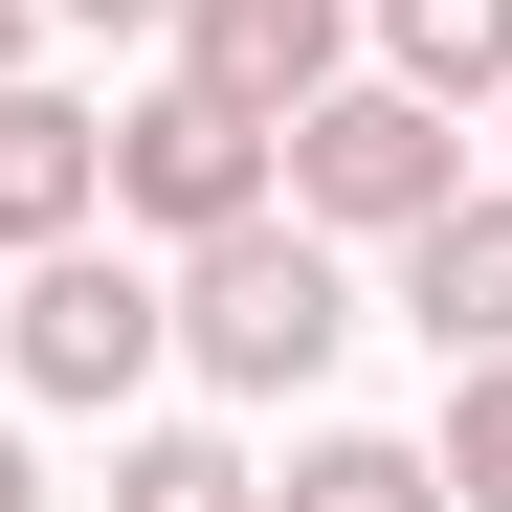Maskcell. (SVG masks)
<instances>
[{"label":"cell","instance_id":"5b68a950","mask_svg":"<svg viewBox=\"0 0 512 512\" xmlns=\"http://www.w3.org/2000/svg\"><path fill=\"white\" fill-rule=\"evenodd\" d=\"M156 45H179L223 112H268V134H290V112L334 90V67H357V0H179Z\"/></svg>","mask_w":512,"mask_h":512},{"label":"cell","instance_id":"7c38bea8","mask_svg":"<svg viewBox=\"0 0 512 512\" xmlns=\"http://www.w3.org/2000/svg\"><path fill=\"white\" fill-rule=\"evenodd\" d=\"M45 23H90V45H156V23H179V0H45Z\"/></svg>","mask_w":512,"mask_h":512},{"label":"cell","instance_id":"52a82bcc","mask_svg":"<svg viewBox=\"0 0 512 512\" xmlns=\"http://www.w3.org/2000/svg\"><path fill=\"white\" fill-rule=\"evenodd\" d=\"M67 223H112V112L0 67V245H67Z\"/></svg>","mask_w":512,"mask_h":512},{"label":"cell","instance_id":"9a60e30c","mask_svg":"<svg viewBox=\"0 0 512 512\" xmlns=\"http://www.w3.org/2000/svg\"><path fill=\"white\" fill-rule=\"evenodd\" d=\"M490 112H512V90H490Z\"/></svg>","mask_w":512,"mask_h":512},{"label":"cell","instance_id":"5bb4252c","mask_svg":"<svg viewBox=\"0 0 512 512\" xmlns=\"http://www.w3.org/2000/svg\"><path fill=\"white\" fill-rule=\"evenodd\" d=\"M23 45H45V0H0V67H23Z\"/></svg>","mask_w":512,"mask_h":512},{"label":"cell","instance_id":"8992f818","mask_svg":"<svg viewBox=\"0 0 512 512\" xmlns=\"http://www.w3.org/2000/svg\"><path fill=\"white\" fill-rule=\"evenodd\" d=\"M401 334L423 357H512V179H446L401 223Z\"/></svg>","mask_w":512,"mask_h":512},{"label":"cell","instance_id":"277c9868","mask_svg":"<svg viewBox=\"0 0 512 512\" xmlns=\"http://www.w3.org/2000/svg\"><path fill=\"white\" fill-rule=\"evenodd\" d=\"M245 201H268V112H223L201 67L112 112V223H156V245H201V223H245Z\"/></svg>","mask_w":512,"mask_h":512},{"label":"cell","instance_id":"8fae6325","mask_svg":"<svg viewBox=\"0 0 512 512\" xmlns=\"http://www.w3.org/2000/svg\"><path fill=\"white\" fill-rule=\"evenodd\" d=\"M446 512H512V357H446V423H423Z\"/></svg>","mask_w":512,"mask_h":512},{"label":"cell","instance_id":"9c48e42d","mask_svg":"<svg viewBox=\"0 0 512 512\" xmlns=\"http://www.w3.org/2000/svg\"><path fill=\"white\" fill-rule=\"evenodd\" d=\"M112 512H268V468H245L223 423H134V446H112Z\"/></svg>","mask_w":512,"mask_h":512},{"label":"cell","instance_id":"6da1fadb","mask_svg":"<svg viewBox=\"0 0 512 512\" xmlns=\"http://www.w3.org/2000/svg\"><path fill=\"white\" fill-rule=\"evenodd\" d=\"M156 312H179V357L223 401H312L334 357H357V268H334V223H290V201L201 223L179 268H156Z\"/></svg>","mask_w":512,"mask_h":512},{"label":"cell","instance_id":"30bf717a","mask_svg":"<svg viewBox=\"0 0 512 512\" xmlns=\"http://www.w3.org/2000/svg\"><path fill=\"white\" fill-rule=\"evenodd\" d=\"M268 512H446V468H423V446H379V423H312Z\"/></svg>","mask_w":512,"mask_h":512},{"label":"cell","instance_id":"7a4b0ae2","mask_svg":"<svg viewBox=\"0 0 512 512\" xmlns=\"http://www.w3.org/2000/svg\"><path fill=\"white\" fill-rule=\"evenodd\" d=\"M446 179H468V112H423L401 67H334V90L268 134V201H290V223H334V245H401Z\"/></svg>","mask_w":512,"mask_h":512},{"label":"cell","instance_id":"ba28073f","mask_svg":"<svg viewBox=\"0 0 512 512\" xmlns=\"http://www.w3.org/2000/svg\"><path fill=\"white\" fill-rule=\"evenodd\" d=\"M357 67H401L423 112H490L512 90V0H357Z\"/></svg>","mask_w":512,"mask_h":512},{"label":"cell","instance_id":"4fadbf2b","mask_svg":"<svg viewBox=\"0 0 512 512\" xmlns=\"http://www.w3.org/2000/svg\"><path fill=\"white\" fill-rule=\"evenodd\" d=\"M0 512H45V468H23V423H0Z\"/></svg>","mask_w":512,"mask_h":512},{"label":"cell","instance_id":"3957f363","mask_svg":"<svg viewBox=\"0 0 512 512\" xmlns=\"http://www.w3.org/2000/svg\"><path fill=\"white\" fill-rule=\"evenodd\" d=\"M0 357H23V401H134L156 357H179V312H156L134 245H23V290H0Z\"/></svg>","mask_w":512,"mask_h":512}]
</instances>
